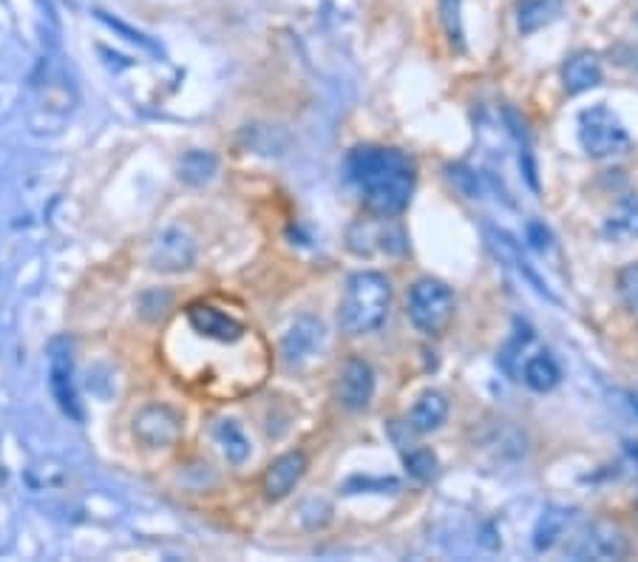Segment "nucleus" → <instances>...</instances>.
I'll list each match as a JSON object with an SVG mask.
<instances>
[{"label": "nucleus", "instance_id": "nucleus-20", "mask_svg": "<svg viewBox=\"0 0 638 562\" xmlns=\"http://www.w3.org/2000/svg\"><path fill=\"white\" fill-rule=\"evenodd\" d=\"M216 440H219V447H222L224 457L230 463H244L247 461V454H250V440L247 435L238 429L236 420H222V424L216 426Z\"/></svg>", "mask_w": 638, "mask_h": 562}, {"label": "nucleus", "instance_id": "nucleus-26", "mask_svg": "<svg viewBox=\"0 0 638 562\" xmlns=\"http://www.w3.org/2000/svg\"><path fill=\"white\" fill-rule=\"evenodd\" d=\"M449 176H452V182H457L463 191H466V196H477L480 194V185H477V173H471L468 168H449Z\"/></svg>", "mask_w": 638, "mask_h": 562}, {"label": "nucleus", "instance_id": "nucleus-7", "mask_svg": "<svg viewBox=\"0 0 638 562\" xmlns=\"http://www.w3.org/2000/svg\"><path fill=\"white\" fill-rule=\"evenodd\" d=\"M196 259V245L194 239L182 233L180 228H171V231H162L157 236V242L151 245V267L154 270H162V273H180L187 270Z\"/></svg>", "mask_w": 638, "mask_h": 562}, {"label": "nucleus", "instance_id": "nucleus-11", "mask_svg": "<svg viewBox=\"0 0 638 562\" xmlns=\"http://www.w3.org/2000/svg\"><path fill=\"white\" fill-rule=\"evenodd\" d=\"M323 344V325L312 316L295 318V325L290 327L284 341H281V355L287 364H302V361L312 358Z\"/></svg>", "mask_w": 638, "mask_h": 562}, {"label": "nucleus", "instance_id": "nucleus-6", "mask_svg": "<svg viewBox=\"0 0 638 562\" xmlns=\"http://www.w3.org/2000/svg\"><path fill=\"white\" fill-rule=\"evenodd\" d=\"M627 554V537L613 523H593L576 537L570 557L576 560H622Z\"/></svg>", "mask_w": 638, "mask_h": 562}, {"label": "nucleus", "instance_id": "nucleus-23", "mask_svg": "<svg viewBox=\"0 0 638 562\" xmlns=\"http://www.w3.org/2000/svg\"><path fill=\"white\" fill-rule=\"evenodd\" d=\"M440 21L449 44L463 49V0H440Z\"/></svg>", "mask_w": 638, "mask_h": 562}, {"label": "nucleus", "instance_id": "nucleus-18", "mask_svg": "<svg viewBox=\"0 0 638 562\" xmlns=\"http://www.w3.org/2000/svg\"><path fill=\"white\" fill-rule=\"evenodd\" d=\"M604 236L613 242H633L638 239V196L624 194L613 213L604 219Z\"/></svg>", "mask_w": 638, "mask_h": 562}, {"label": "nucleus", "instance_id": "nucleus-4", "mask_svg": "<svg viewBox=\"0 0 638 562\" xmlns=\"http://www.w3.org/2000/svg\"><path fill=\"white\" fill-rule=\"evenodd\" d=\"M579 143L593 159L622 157L630 151V134L608 106H590L579 114Z\"/></svg>", "mask_w": 638, "mask_h": 562}, {"label": "nucleus", "instance_id": "nucleus-10", "mask_svg": "<svg viewBox=\"0 0 638 562\" xmlns=\"http://www.w3.org/2000/svg\"><path fill=\"white\" fill-rule=\"evenodd\" d=\"M307 472V457L302 452H287L281 454L279 461H273L267 466L265 480H261V491H265L267 500H284L290 491L298 486V480Z\"/></svg>", "mask_w": 638, "mask_h": 562}, {"label": "nucleus", "instance_id": "nucleus-15", "mask_svg": "<svg viewBox=\"0 0 638 562\" xmlns=\"http://www.w3.org/2000/svg\"><path fill=\"white\" fill-rule=\"evenodd\" d=\"M562 83H565L567 94L590 91L602 83V63L593 51H579L562 65Z\"/></svg>", "mask_w": 638, "mask_h": 562}, {"label": "nucleus", "instance_id": "nucleus-9", "mask_svg": "<svg viewBox=\"0 0 638 562\" xmlns=\"http://www.w3.org/2000/svg\"><path fill=\"white\" fill-rule=\"evenodd\" d=\"M486 231H488V239H491V245L496 247V253H500V256L505 261H511V267H514V270H517V273L523 276L525 284H531L533 293H539V296L548 298L551 304H560V298L553 296L551 288H548V281L542 279V276L537 273V267H533L531 261H528V256L523 253V247H519L517 239L511 236L508 231L491 228V224H488Z\"/></svg>", "mask_w": 638, "mask_h": 562}, {"label": "nucleus", "instance_id": "nucleus-19", "mask_svg": "<svg viewBox=\"0 0 638 562\" xmlns=\"http://www.w3.org/2000/svg\"><path fill=\"white\" fill-rule=\"evenodd\" d=\"M567 520L570 517H567L565 509H556V505L545 509L542 517L537 520V528H533V548L537 551H548V548L556 546V540L565 534Z\"/></svg>", "mask_w": 638, "mask_h": 562}, {"label": "nucleus", "instance_id": "nucleus-5", "mask_svg": "<svg viewBox=\"0 0 638 562\" xmlns=\"http://www.w3.org/2000/svg\"><path fill=\"white\" fill-rule=\"evenodd\" d=\"M338 404L349 412H364L372 404L375 395V369L364 358H349L338 372L335 387Z\"/></svg>", "mask_w": 638, "mask_h": 562}, {"label": "nucleus", "instance_id": "nucleus-8", "mask_svg": "<svg viewBox=\"0 0 638 562\" xmlns=\"http://www.w3.org/2000/svg\"><path fill=\"white\" fill-rule=\"evenodd\" d=\"M134 435L143 440L145 447H173L182 435L180 415L168 406H148L134 420Z\"/></svg>", "mask_w": 638, "mask_h": 562}, {"label": "nucleus", "instance_id": "nucleus-22", "mask_svg": "<svg viewBox=\"0 0 638 562\" xmlns=\"http://www.w3.org/2000/svg\"><path fill=\"white\" fill-rule=\"evenodd\" d=\"M216 173V159L205 151L187 154L182 159V180L191 182V185H205V182L213 180Z\"/></svg>", "mask_w": 638, "mask_h": 562}, {"label": "nucleus", "instance_id": "nucleus-25", "mask_svg": "<svg viewBox=\"0 0 638 562\" xmlns=\"http://www.w3.org/2000/svg\"><path fill=\"white\" fill-rule=\"evenodd\" d=\"M618 296H622L624 307L630 310V316L638 321V265H627L618 273Z\"/></svg>", "mask_w": 638, "mask_h": 562}, {"label": "nucleus", "instance_id": "nucleus-21", "mask_svg": "<svg viewBox=\"0 0 638 562\" xmlns=\"http://www.w3.org/2000/svg\"><path fill=\"white\" fill-rule=\"evenodd\" d=\"M533 346H537V339H533L531 330H523L517 332L514 339L508 341V346L500 353V364L502 369L514 378V381H519V369H523L525 358L533 353Z\"/></svg>", "mask_w": 638, "mask_h": 562}, {"label": "nucleus", "instance_id": "nucleus-3", "mask_svg": "<svg viewBox=\"0 0 638 562\" xmlns=\"http://www.w3.org/2000/svg\"><path fill=\"white\" fill-rule=\"evenodd\" d=\"M409 321L424 335H440L454 318V293L440 279H420L409 288L406 296Z\"/></svg>", "mask_w": 638, "mask_h": 562}, {"label": "nucleus", "instance_id": "nucleus-2", "mask_svg": "<svg viewBox=\"0 0 638 562\" xmlns=\"http://www.w3.org/2000/svg\"><path fill=\"white\" fill-rule=\"evenodd\" d=\"M389 304H392V288H389L387 276L375 273V270H360L346 281L338 325L346 335L375 332L387 321Z\"/></svg>", "mask_w": 638, "mask_h": 562}, {"label": "nucleus", "instance_id": "nucleus-13", "mask_svg": "<svg viewBox=\"0 0 638 562\" xmlns=\"http://www.w3.org/2000/svg\"><path fill=\"white\" fill-rule=\"evenodd\" d=\"M449 398L440 390H426L424 395L417 398L415 406H412L409 415V429L417 435H431L438 432L440 426L449 418Z\"/></svg>", "mask_w": 638, "mask_h": 562}, {"label": "nucleus", "instance_id": "nucleus-27", "mask_svg": "<svg viewBox=\"0 0 638 562\" xmlns=\"http://www.w3.org/2000/svg\"><path fill=\"white\" fill-rule=\"evenodd\" d=\"M528 239H531V245L537 247V251H548V247H551V233H548L545 224L528 222Z\"/></svg>", "mask_w": 638, "mask_h": 562}, {"label": "nucleus", "instance_id": "nucleus-24", "mask_svg": "<svg viewBox=\"0 0 638 562\" xmlns=\"http://www.w3.org/2000/svg\"><path fill=\"white\" fill-rule=\"evenodd\" d=\"M403 461H406L409 475L417 477V480H431V477L438 475V457L429 449L409 447V452L403 449Z\"/></svg>", "mask_w": 638, "mask_h": 562}, {"label": "nucleus", "instance_id": "nucleus-17", "mask_svg": "<svg viewBox=\"0 0 638 562\" xmlns=\"http://www.w3.org/2000/svg\"><path fill=\"white\" fill-rule=\"evenodd\" d=\"M565 0H519L517 3V29L519 35H537L551 26L562 15Z\"/></svg>", "mask_w": 638, "mask_h": 562}, {"label": "nucleus", "instance_id": "nucleus-1", "mask_svg": "<svg viewBox=\"0 0 638 562\" xmlns=\"http://www.w3.org/2000/svg\"><path fill=\"white\" fill-rule=\"evenodd\" d=\"M346 180L358 187L369 213L401 217L415 191V162L397 148L360 145L346 157Z\"/></svg>", "mask_w": 638, "mask_h": 562}, {"label": "nucleus", "instance_id": "nucleus-12", "mask_svg": "<svg viewBox=\"0 0 638 562\" xmlns=\"http://www.w3.org/2000/svg\"><path fill=\"white\" fill-rule=\"evenodd\" d=\"M187 321H191V327H194L199 335L222 341V344H236L244 335V327L238 325L236 318H230L228 313L216 310L210 304H194V307L187 310Z\"/></svg>", "mask_w": 638, "mask_h": 562}, {"label": "nucleus", "instance_id": "nucleus-14", "mask_svg": "<svg viewBox=\"0 0 638 562\" xmlns=\"http://www.w3.org/2000/svg\"><path fill=\"white\" fill-rule=\"evenodd\" d=\"M519 381L533 392H551L560 387L562 369L548 350H533L519 369Z\"/></svg>", "mask_w": 638, "mask_h": 562}, {"label": "nucleus", "instance_id": "nucleus-16", "mask_svg": "<svg viewBox=\"0 0 638 562\" xmlns=\"http://www.w3.org/2000/svg\"><path fill=\"white\" fill-rule=\"evenodd\" d=\"M51 390H54V398L60 401L65 412H72L77 415V406H74V383H72V353H69V346L63 341L51 346Z\"/></svg>", "mask_w": 638, "mask_h": 562}]
</instances>
